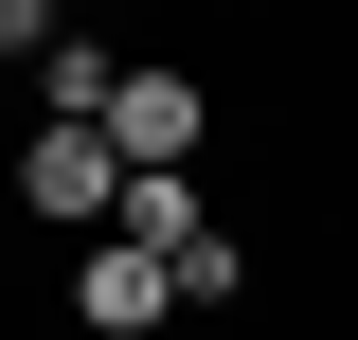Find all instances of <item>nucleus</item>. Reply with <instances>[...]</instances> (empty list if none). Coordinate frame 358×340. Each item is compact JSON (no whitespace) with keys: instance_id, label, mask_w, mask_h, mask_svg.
Segmentation results:
<instances>
[{"instance_id":"3","label":"nucleus","mask_w":358,"mask_h":340,"mask_svg":"<svg viewBox=\"0 0 358 340\" xmlns=\"http://www.w3.org/2000/svg\"><path fill=\"white\" fill-rule=\"evenodd\" d=\"M162 304H179V269H162V251H126V233H90V269H72V323H90V340H143Z\"/></svg>"},{"instance_id":"5","label":"nucleus","mask_w":358,"mask_h":340,"mask_svg":"<svg viewBox=\"0 0 358 340\" xmlns=\"http://www.w3.org/2000/svg\"><path fill=\"white\" fill-rule=\"evenodd\" d=\"M126 251H162V269H179V251H215V215H197V179H126Z\"/></svg>"},{"instance_id":"2","label":"nucleus","mask_w":358,"mask_h":340,"mask_svg":"<svg viewBox=\"0 0 358 340\" xmlns=\"http://www.w3.org/2000/svg\"><path fill=\"white\" fill-rule=\"evenodd\" d=\"M197 126H215V90H197V72H162V54H143V72H126V108H108L126 179H179V162H197Z\"/></svg>"},{"instance_id":"4","label":"nucleus","mask_w":358,"mask_h":340,"mask_svg":"<svg viewBox=\"0 0 358 340\" xmlns=\"http://www.w3.org/2000/svg\"><path fill=\"white\" fill-rule=\"evenodd\" d=\"M36 72H54V126H108V108H126V72H143V54H108V36H54Z\"/></svg>"},{"instance_id":"6","label":"nucleus","mask_w":358,"mask_h":340,"mask_svg":"<svg viewBox=\"0 0 358 340\" xmlns=\"http://www.w3.org/2000/svg\"><path fill=\"white\" fill-rule=\"evenodd\" d=\"M0 54H54V0H0Z\"/></svg>"},{"instance_id":"1","label":"nucleus","mask_w":358,"mask_h":340,"mask_svg":"<svg viewBox=\"0 0 358 340\" xmlns=\"http://www.w3.org/2000/svg\"><path fill=\"white\" fill-rule=\"evenodd\" d=\"M18 197H36V215H72V233H126V143H108V126H36Z\"/></svg>"}]
</instances>
